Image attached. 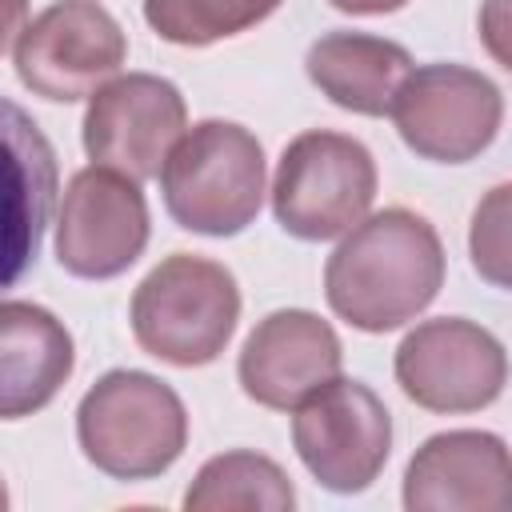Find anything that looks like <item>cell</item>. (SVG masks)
I'll return each instance as SVG.
<instances>
[{"instance_id": "277c9868", "label": "cell", "mask_w": 512, "mask_h": 512, "mask_svg": "<svg viewBox=\"0 0 512 512\" xmlns=\"http://www.w3.org/2000/svg\"><path fill=\"white\" fill-rule=\"evenodd\" d=\"M168 216L200 236L244 232L264 204V148L236 120H200L160 168Z\"/></svg>"}, {"instance_id": "30bf717a", "label": "cell", "mask_w": 512, "mask_h": 512, "mask_svg": "<svg viewBox=\"0 0 512 512\" xmlns=\"http://www.w3.org/2000/svg\"><path fill=\"white\" fill-rule=\"evenodd\" d=\"M80 128L92 164L140 184L160 176L172 144L188 128V108L172 80L128 72L92 92Z\"/></svg>"}, {"instance_id": "7402d4cb", "label": "cell", "mask_w": 512, "mask_h": 512, "mask_svg": "<svg viewBox=\"0 0 512 512\" xmlns=\"http://www.w3.org/2000/svg\"><path fill=\"white\" fill-rule=\"evenodd\" d=\"M8 508V492H4V480H0V512Z\"/></svg>"}, {"instance_id": "7c38bea8", "label": "cell", "mask_w": 512, "mask_h": 512, "mask_svg": "<svg viewBox=\"0 0 512 512\" xmlns=\"http://www.w3.org/2000/svg\"><path fill=\"white\" fill-rule=\"evenodd\" d=\"M56 192L60 168L52 140L32 112L0 96V296L36 268Z\"/></svg>"}, {"instance_id": "9c48e42d", "label": "cell", "mask_w": 512, "mask_h": 512, "mask_svg": "<svg viewBox=\"0 0 512 512\" xmlns=\"http://www.w3.org/2000/svg\"><path fill=\"white\" fill-rule=\"evenodd\" d=\"M400 392L428 412H480L508 380L504 344L464 316H436L416 324L392 360Z\"/></svg>"}, {"instance_id": "5bb4252c", "label": "cell", "mask_w": 512, "mask_h": 512, "mask_svg": "<svg viewBox=\"0 0 512 512\" xmlns=\"http://www.w3.org/2000/svg\"><path fill=\"white\" fill-rule=\"evenodd\" d=\"M412 512H504L512 508V460L500 436L456 428L428 436L404 468Z\"/></svg>"}, {"instance_id": "2e32d148", "label": "cell", "mask_w": 512, "mask_h": 512, "mask_svg": "<svg viewBox=\"0 0 512 512\" xmlns=\"http://www.w3.org/2000/svg\"><path fill=\"white\" fill-rule=\"evenodd\" d=\"M308 80L344 112L388 116L400 80L412 72L404 44L368 32H328L304 56Z\"/></svg>"}, {"instance_id": "d6986e66", "label": "cell", "mask_w": 512, "mask_h": 512, "mask_svg": "<svg viewBox=\"0 0 512 512\" xmlns=\"http://www.w3.org/2000/svg\"><path fill=\"white\" fill-rule=\"evenodd\" d=\"M508 184H496L472 212V232H468V248H472V264L476 272L504 288L508 284Z\"/></svg>"}, {"instance_id": "e0dca14e", "label": "cell", "mask_w": 512, "mask_h": 512, "mask_svg": "<svg viewBox=\"0 0 512 512\" xmlns=\"http://www.w3.org/2000/svg\"><path fill=\"white\" fill-rule=\"evenodd\" d=\"M296 504L288 472L264 452H220L204 460L184 492L188 512H288Z\"/></svg>"}, {"instance_id": "52a82bcc", "label": "cell", "mask_w": 512, "mask_h": 512, "mask_svg": "<svg viewBox=\"0 0 512 512\" xmlns=\"http://www.w3.org/2000/svg\"><path fill=\"white\" fill-rule=\"evenodd\" d=\"M388 116L416 156L436 164H464L496 140L504 96L476 68L420 64L400 80Z\"/></svg>"}, {"instance_id": "4fadbf2b", "label": "cell", "mask_w": 512, "mask_h": 512, "mask_svg": "<svg viewBox=\"0 0 512 512\" xmlns=\"http://www.w3.org/2000/svg\"><path fill=\"white\" fill-rule=\"evenodd\" d=\"M340 360L344 352L328 320L308 308H280L248 332L236 376L248 400L272 412H288L308 392L340 376Z\"/></svg>"}, {"instance_id": "3957f363", "label": "cell", "mask_w": 512, "mask_h": 512, "mask_svg": "<svg viewBox=\"0 0 512 512\" xmlns=\"http://www.w3.org/2000/svg\"><path fill=\"white\" fill-rule=\"evenodd\" d=\"M76 440L88 464L112 480H152L168 472L188 444L180 396L152 372L112 368L76 408Z\"/></svg>"}, {"instance_id": "9a60e30c", "label": "cell", "mask_w": 512, "mask_h": 512, "mask_svg": "<svg viewBox=\"0 0 512 512\" xmlns=\"http://www.w3.org/2000/svg\"><path fill=\"white\" fill-rule=\"evenodd\" d=\"M76 368L72 332L32 300H0V420H24L56 400Z\"/></svg>"}, {"instance_id": "44dd1931", "label": "cell", "mask_w": 512, "mask_h": 512, "mask_svg": "<svg viewBox=\"0 0 512 512\" xmlns=\"http://www.w3.org/2000/svg\"><path fill=\"white\" fill-rule=\"evenodd\" d=\"M328 4L348 16H384V12H400L408 0H328Z\"/></svg>"}, {"instance_id": "8992f818", "label": "cell", "mask_w": 512, "mask_h": 512, "mask_svg": "<svg viewBox=\"0 0 512 512\" xmlns=\"http://www.w3.org/2000/svg\"><path fill=\"white\" fill-rule=\"evenodd\" d=\"M292 444L328 492H364L388 464L392 416L368 384L332 376L292 408Z\"/></svg>"}, {"instance_id": "ac0fdd59", "label": "cell", "mask_w": 512, "mask_h": 512, "mask_svg": "<svg viewBox=\"0 0 512 512\" xmlns=\"http://www.w3.org/2000/svg\"><path fill=\"white\" fill-rule=\"evenodd\" d=\"M284 0H144L148 28L180 48H208L268 20Z\"/></svg>"}, {"instance_id": "5b68a950", "label": "cell", "mask_w": 512, "mask_h": 512, "mask_svg": "<svg viewBox=\"0 0 512 512\" xmlns=\"http://www.w3.org/2000/svg\"><path fill=\"white\" fill-rule=\"evenodd\" d=\"M376 200V160L344 132H300L276 164L272 212L296 240H336L368 216Z\"/></svg>"}, {"instance_id": "ba28073f", "label": "cell", "mask_w": 512, "mask_h": 512, "mask_svg": "<svg viewBox=\"0 0 512 512\" xmlns=\"http://www.w3.org/2000/svg\"><path fill=\"white\" fill-rule=\"evenodd\" d=\"M128 60V36L96 0H56L16 40V76L32 96L72 104L104 88Z\"/></svg>"}, {"instance_id": "6da1fadb", "label": "cell", "mask_w": 512, "mask_h": 512, "mask_svg": "<svg viewBox=\"0 0 512 512\" xmlns=\"http://www.w3.org/2000/svg\"><path fill=\"white\" fill-rule=\"evenodd\" d=\"M444 288V244L408 208H384L344 232L324 264L328 308L360 332H392L416 320Z\"/></svg>"}, {"instance_id": "7a4b0ae2", "label": "cell", "mask_w": 512, "mask_h": 512, "mask_svg": "<svg viewBox=\"0 0 512 512\" xmlns=\"http://www.w3.org/2000/svg\"><path fill=\"white\" fill-rule=\"evenodd\" d=\"M128 320L148 356L176 368L212 364L240 320L236 276L208 256L172 252L136 284Z\"/></svg>"}, {"instance_id": "8fae6325", "label": "cell", "mask_w": 512, "mask_h": 512, "mask_svg": "<svg viewBox=\"0 0 512 512\" xmlns=\"http://www.w3.org/2000/svg\"><path fill=\"white\" fill-rule=\"evenodd\" d=\"M148 248V204L136 180L88 164L60 200L56 260L80 280H112L128 272Z\"/></svg>"}, {"instance_id": "ffe728a7", "label": "cell", "mask_w": 512, "mask_h": 512, "mask_svg": "<svg viewBox=\"0 0 512 512\" xmlns=\"http://www.w3.org/2000/svg\"><path fill=\"white\" fill-rule=\"evenodd\" d=\"M28 24V0H0V56L8 52L12 40H20Z\"/></svg>"}]
</instances>
